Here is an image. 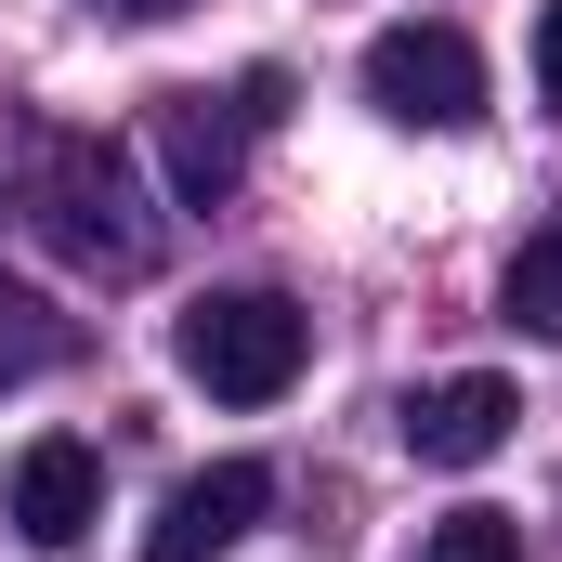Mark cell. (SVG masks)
Instances as JSON below:
<instances>
[{
  "mask_svg": "<svg viewBox=\"0 0 562 562\" xmlns=\"http://www.w3.org/2000/svg\"><path fill=\"white\" fill-rule=\"evenodd\" d=\"M367 105H380L393 132H471V119H484V53H471L458 26L406 13V26L367 40Z\"/></svg>",
  "mask_w": 562,
  "mask_h": 562,
  "instance_id": "obj_3",
  "label": "cell"
},
{
  "mask_svg": "<svg viewBox=\"0 0 562 562\" xmlns=\"http://www.w3.org/2000/svg\"><path fill=\"white\" fill-rule=\"evenodd\" d=\"M419 562H524V524L510 510H445L419 537Z\"/></svg>",
  "mask_w": 562,
  "mask_h": 562,
  "instance_id": "obj_10",
  "label": "cell"
},
{
  "mask_svg": "<svg viewBox=\"0 0 562 562\" xmlns=\"http://www.w3.org/2000/svg\"><path fill=\"white\" fill-rule=\"evenodd\" d=\"M105 13H183V0H105Z\"/></svg>",
  "mask_w": 562,
  "mask_h": 562,
  "instance_id": "obj_12",
  "label": "cell"
},
{
  "mask_svg": "<svg viewBox=\"0 0 562 562\" xmlns=\"http://www.w3.org/2000/svg\"><path fill=\"white\" fill-rule=\"evenodd\" d=\"M40 367H66V314H53L40 288L0 276V393H13V380H40Z\"/></svg>",
  "mask_w": 562,
  "mask_h": 562,
  "instance_id": "obj_9",
  "label": "cell"
},
{
  "mask_svg": "<svg viewBox=\"0 0 562 562\" xmlns=\"http://www.w3.org/2000/svg\"><path fill=\"white\" fill-rule=\"evenodd\" d=\"M170 353H183L196 393H223V406H276L288 380H301V353H314V314L276 301V288H210V301L170 327Z\"/></svg>",
  "mask_w": 562,
  "mask_h": 562,
  "instance_id": "obj_2",
  "label": "cell"
},
{
  "mask_svg": "<svg viewBox=\"0 0 562 562\" xmlns=\"http://www.w3.org/2000/svg\"><path fill=\"white\" fill-rule=\"evenodd\" d=\"M249 105H223V92H157V170H170V210H223L236 196V170H249Z\"/></svg>",
  "mask_w": 562,
  "mask_h": 562,
  "instance_id": "obj_6",
  "label": "cell"
},
{
  "mask_svg": "<svg viewBox=\"0 0 562 562\" xmlns=\"http://www.w3.org/2000/svg\"><path fill=\"white\" fill-rule=\"evenodd\" d=\"M40 236H53L79 276H105V288L157 276V249H170V223L144 210L132 144H105V132H53L40 144Z\"/></svg>",
  "mask_w": 562,
  "mask_h": 562,
  "instance_id": "obj_1",
  "label": "cell"
},
{
  "mask_svg": "<svg viewBox=\"0 0 562 562\" xmlns=\"http://www.w3.org/2000/svg\"><path fill=\"white\" fill-rule=\"evenodd\" d=\"M537 105H550V119H562V0H550V13H537Z\"/></svg>",
  "mask_w": 562,
  "mask_h": 562,
  "instance_id": "obj_11",
  "label": "cell"
},
{
  "mask_svg": "<svg viewBox=\"0 0 562 562\" xmlns=\"http://www.w3.org/2000/svg\"><path fill=\"white\" fill-rule=\"evenodd\" d=\"M510 419H524V393H510L497 367H458V380L406 393V458H419V471H484V458L510 445Z\"/></svg>",
  "mask_w": 562,
  "mask_h": 562,
  "instance_id": "obj_7",
  "label": "cell"
},
{
  "mask_svg": "<svg viewBox=\"0 0 562 562\" xmlns=\"http://www.w3.org/2000/svg\"><path fill=\"white\" fill-rule=\"evenodd\" d=\"M92 510H105V458H92L79 431H40V445L13 458V484H0V524H13L26 550H79Z\"/></svg>",
  "mask_w": 562,
  "mask_h": 562,
  "instance_id": "obj_4",
  "label": "cell"
},
{
  "mask_svg": "<svg viewBox=\"0 0 562 562\" xmlns=\"http://www.w3.org/2000/svg\"><path fill=\"white\" fill-rule=\"evenodd\" d=\"M262 510H276V471H262V458H210V471H183L170 510L144 524V562H210V550H236Z\"/></svg>",
  "mask_w": 562,
  "mask_h": 562,
  "instance_id": "obj_5",
  "label": "cell"
},
{
  "mask_svg": "<svg viewBox=\"0 0 562 562\" xmlns=\"http://www.w3.org/2000/svg\"><path fill=\"white\" fill-rule=\"evenodd\" d=\"M497 314H510L524 340H562V223L510 249V276H497Z\"/></svg>",
  "mask_w": 562,
  "mask_h": 562,
  "instance_id": "obj_8",
  "label": "cell"
}]
</instances>
